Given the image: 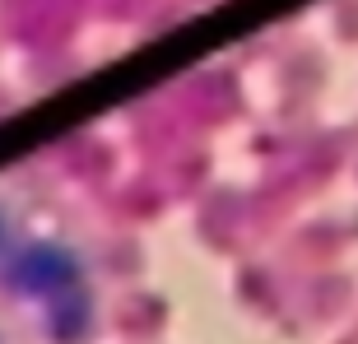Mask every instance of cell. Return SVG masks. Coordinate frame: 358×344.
<instances>
[{"label":"cell","instance_id":"6da1fadb","mask_svg":"<svg viewBox=\"0 0 358 344\" xmlns=\"http://www.w3.org/2000/svg\"><path fill=\"white\" fill-rule=\"evenodd\" d=\"M117 279V233L66 172H0V344H103Z\"/></svg>","mask_w":358,"mask_h":344}]
</instances>
